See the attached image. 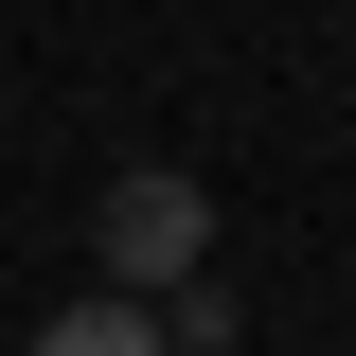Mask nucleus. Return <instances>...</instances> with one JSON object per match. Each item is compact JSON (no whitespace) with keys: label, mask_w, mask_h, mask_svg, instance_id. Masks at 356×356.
I'll return each instance as SVG.
<instances>
[{"label":"nucleus","mask_w":356,"mask_h":356,"mask_svg":"<svg viewBox=\"0 0 356 356\" xmlns=\"http://www.w3.org/2000/svg\"><path fill=\"white\" fill-rule=\"evenodd\" d=\"M89 250H107V285H143V303H161L178 267L214 250V196H196V178H161V161H143V178H107V196H89Z\"/></svg>","instance_id":"1"},{"label":"nucleus","mask_w":356,"mask_h":356,"mask_svg":"<svg viewBox=\"0 0 356 356\" xmlns=\"http://www.w3.org/2000/svg\"><path fill=\"white\" fill-rule=\"evenodd\" d=\"M54 356H161V303L143 285H89V303H54Z\"/></svg>","instance_id":"2"}]
</instances>
